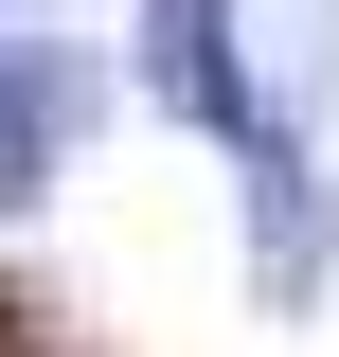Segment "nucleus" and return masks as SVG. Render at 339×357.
<instances>
[{
    "instance_id": "obj_6",
    "label": "nucleus",
    "mask_w": 339,
    "mask_h": 357,
    "mask_svg": "<svg viewBox=\"0 0 339 357\" xmlns=\"http://www.w3.org/2000/svg\"><path fill=\"white\" fill-rule=\"evenodd\" d=\"M0 18H54V0H0Z\"/></svg>"
},
{
    "instance_id": "obj_5",
    "label": "nucleus",
    "mask_w": 339,
    "mask_h": 357,
    "mask_svg": "<svg viewBox=\"0 0 339 357\" xmlns=\"http://www.w3.org/2000/svg\"><path fill=\"white\" fill-rule=\"evenodd\" d=\"M18 321H36V304H18V268H0V340H18Z\"/></svg>"
},
{
    "instance_id": "obj_3",
    "label": "nucleus",
    "mask_w": 339,
    "mask_h": 357,
    "mask_svg": "<svg viewBox=\"0 0 339 357\" xmlns=\"http://www.w3.org/2000/svg\"><path fill=\"white\" fill-rule=\"evenodd\" d=\"M107 126V72L54 36H0V215H36L54 178H72V143Z\"/></svg>"
},
{
    "instance_id": "obj_4",
    "label": "nucleus",
    "mask_w": 339,
    "mask_h": 357,
    "mask_svg": "<svg viewBox=\"0 0 339 357\" xmlns=\"http://www.w3.org/2000/svg\"><path fill=\"white\" fill-rule=\"evenodd\" d=\"M286 18H303V72L339 89V0H286Z\"/></svg>"
},
{
    "instance_id": "obj_1",
    "label": "nucleus",
    "mask_w": 339,
    "mask_h": 357,
    "mask_svg": "<svg viewBox=\"0 0 339 357\" xmlns=\"http://www.w3.org/2000/svg\"><path fill=\"white\" fill-rule=\"evenodd\" d=\"M232 232H250V304H268V321H303V304L339 286V197H322V143H303L286 107L232 143Z\"/></svg>"
},
{
    "instance_id": "obj_2",
    "label": "nucleus",
    "mask_w": 339,
    "mask_h": 357,
    "mask_svg": "<svg viewBox=\"0 0 339 357\" xmlns=\"http://www.w3.org/2000/svg\"><path fill=\"white\" fill-rule=\"evenodd\" d=\"M126 72H143V107L197 126V143H250V126H268V89H250V0H143Z\"/></svg>"
}]
</instances>
